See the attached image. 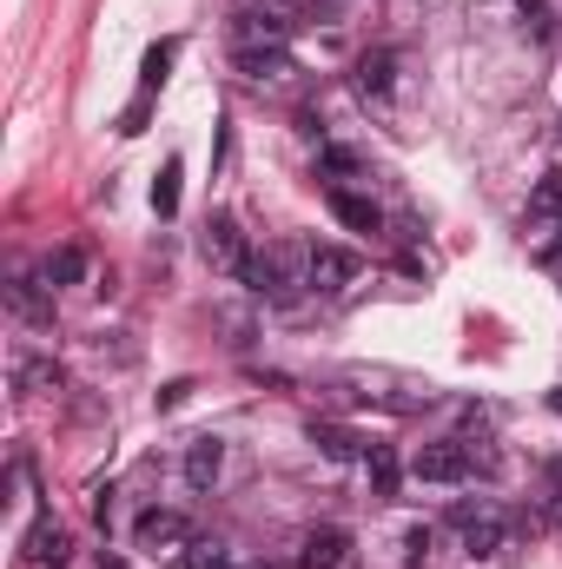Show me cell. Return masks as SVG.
<instances>
[{"mask_svg":"<svg viewBox=\"0 0 562 569\" xmlns=\"http://www.w3.org/2000/svg\"><path fill=\"white\" fill-rule=\"evenodd\" d=\"M411 477L418 483H470L476 477V457H470L463 437H436V443H423L418 457H411Z\"/></svg>","mask_w":562,"mask_h":569,"instance_id":"obj_3","label":"cell"},{"mask_svg":"<svg viewBox=\"0 0 562 569\" xmlns=\"http://www.w3.org/2000/svg\"><path fill=\"white\" fill-rule=\"evenodd\" d=\"M324 206H331V212H338V226H351V232H384L378 199H364L358 186H324Z\"/></svg>","mask_w":562,"mask_h":569,"instance_id":"obj_11","label":"cell"},{"mask_svg":"<svg viewBox=\"0 0 562 569\" xmlns=\"http://www.w3.org/2000/svg\"><path fill=\"white\" fill-rule=\"evenodd\" d=\"M53 284L47 279H33V272H13L7 279V311L20 318V325H33V331H53Z\"/></svg>","mask_w":562,"mask_h":569,"instance_id":"obj_6","label":"cell"},{"mask_svg":"<svg viewBox=\"0 0 562 569\" xmlns=\"http://www.w3.org/2000/svg\"><path fill=\"white\" fill-rule=\"evenodd\" d=\"M550 411H562V385H556V398H550Z\"/></svg>","mask_w":562,"mask_h":569,"instance_id":"obj_27","label":"cell"},{"mask_svg":"<svg viewBox=\"0 0 562 569\" xmlns=\"http://www.w3.org/2000/svg\"><path fill=\"white\" fill-rule=\"evenodd\" d=\"M450 530L463 537V557H470V563H496V557L510 550V537H516L510 517H503L496 503H483V497H476V503H456V510H450Z\"/></svg>","mask_w":562,"mask_h":569,"instance_id":"obj_2","label":"cell"},{"mask_svg":"<svg viewBox=\"0 0 562 569\" xmlns=\"http://www.w3.org/2000/svg\"><path fill=\"white\" fill-rule=\"evenodd\" d=\"M523 13H530V20H543V0H523Z\"/></svg>","mask_w":562,"mask_h":569,"instance_id":"obj_25","label":"cell"},{"mask_svg":"<svg viewBox=\"0 0 562 569\" xmlns=\"http://www.w3.org/2000/svg\"><path fill=\"white\" fill-rule=\"evenodd\" d=\"M344 563H351V530H338V523H324L298 543V569H344Z\"/></svg>","mask_w":562,"mask_h":569,"instance_id":"obj_12","label":"cell"},{"mask_svg":"<svg viewBox=\"0 0 562 569\" xmlns=\"http://www.w3.org/2000/svg\"><path fill=\"white\" fill-rule=\"evenodd\" d=\"M20 557L33 569H67L73 563V537H67L53 517H40V523H27V537H20Z\"/></svg>","mask_w":562,"mask_h":569,"instance_id":"obj_9","label":"cell"},{"mask_svg":"<svg viewBox=\"0 0 562 569\" xmlns=\"http://www.w3.org/2000/svg\"><path fill=\"white\" fill-rule=\"evenodd\" d=\"M530 219H536L543 232H562V179H543V186H536V199H530Z\"/></svg>","mask_w":562,"mask_h":569,"instance_id":"obj_20","label":"cell"},{"mask_svg":"<svg viewBox=\"0 0 562 569\" xmlns=\"http://www.w3.org/2000/svg\"><path fill=\"white\" fill-rule=\"evenodd\" d=\"M358 93H364L371 107H391V100H398V53H391V47H378V53L358 60Z\"/></svg>","mask_w":562,"mask_h":569,"instance_id":"obj_10","label":"cell"},{"mask_svg":"<svg viewBox=\"0 0 562 569\" xmlns=\"http://www.w3.org/2000/svg\"><path fill=\"white\" fill-rule=\"evenodd\" d=\"M291 40V13L279 7H239L232 13V47H284Z\"/></svg>","mask_w":562,"mask_h":569,"instance_id":"obj_8","label":"cell"},{"mask_svg":"<svg viewBox=\"0 0 562 569\" xmlns=\"http://www.w3.org/2000/svg\"><path fill=\"white\" fill-rule=\"evenodd\" d=\"M179 470H185V490H212V483L225 477V443H219V437H192Z\"/></svg>","mask_w":562,"mask_h":569,"instance_id":"obj_14","label":"cell"},{"mask_svg":"<svg viewBox=\"0 0 562 569\" xmlns=\"http://www.w3.org/2000/svg\"><path fill=\"white\" fill-rule=\"evenodd\" d=\"M60 385H67V371H60L53 358L13 351V391H20V398H47V391H60Z\"/></svg>","mask_w":562,"mask_h":569,"instance_id":"obj_13","label":"cell"},{"mask_svg":"<svg viewBox=\"0 0 562 569\" xmlns=\"http://www.w3.org/2000/svg\"><path fill=\"white\" fill-rule=\"evenodd\" d=\"M364 470H371V497H378V503L398 497V450H391V443H371V450H364Z\"/></svg>","mask_w":562,"mask_h":569,"instance_id":"obj_18","label":"cell"},{"mask_svg":"<svg viewBox=\"0 0 562 569\" xmlns=\"http://www.w3.org/2000/svg\"><path fill=\"white\" fill-rule=\"evenodd\" d=\"M40 279L53 284V291L80 284V279H87V252H80V246H53V252L40 259Z\"/></svg>","mask_w":562,"mask_h":569,"instance_id":"obj_17","label":"cell"},{"mask_svg":"<svg viewBox=\"0 0 562 569\" xmlns=\"http://www.w3.org/2000/svg\"><path fill=\"white\" fill-rule=\"evenodd\" d=\"M232 60H239L245 80H284L291 73V53L284 47H232Z\"/></svg>","mask_w":562,"mask_h":569,"instance_id":"obj_15","label":"cell"},{"mask_svg":"<svg viewBox=\"0 0 562 569\" xmlns=\"http://www.w3.org/2000/svg\"><path fill=\"white\" fill-rule=\"evenodd\" d=\"M311 443H318V450H324L331 463H351V457H364V450H371V443H364L358 430L331 425V418H318V425H311Z\"/></svg>","mask_w":562,"mask_h":569,"instance_id":"obj_16","label":"cell"},{"mask_svg":"<svg viewBox=\"0 0 562 569\" xmlns=\"http://www.w3.org/2000/svg\"><path fill=\"white\" fill-rule=\"evenodd\" d=\"M100 569H127V563H120V557H100Z\"/></svg>","mask_w":562,"mask_h":569,"instance_id":"obj_26","label":"cell"},{"mask_svg":"<svg viewBox=\"0 0 562 569\" xmlns=\"http://www.w3.org/2000/svg\"><path fill=\"white\" fill-rule=\"evenodd\" d=\"M172 53H179V47H172V40H159V47H145V67H140L145 93H152V87H159V80H165V67H172Z\"/></svg>","mask_w":562,"mask_h":569,"instance_id":"obj_23","label":"cell"},{"mask_svg":"<svg viewBox=\"0 0 562 569\" xmlns=\"http://www.w3.org/2000/svg\"><path fill=\"white\" fill-rule=\"evenodd\" d=\"M172 563L179 569H232V550H225V543H185Z\"/></svg>","mask_w":562,"mask_h":569,"instance_id":"obj_22","label":"cell"},{"mask_svg":"<svg viewBox=\"0 0 562 569\" xmlns=\"http://www.w3.org/2000/svg\"><path fill=\"white\" fill-rule=\"evenodd\" d=\"M152 212H159V219H172V212H179V159H165V166H159V179H152Z\"/></svg>","mask_w":562,"mask_h":569,"instance_id":"obj_21","label":"cell"},{"mask_svg":"<svg viewBox=\"0 0 562 569\" xmlns=\"http://www.w3.org/2000/svg\"><path fill=\"white\" fill-rule=\"evenodd\" d=\"M245 291L252 298H272V305H291L298 291H311L304 284V246H265V252H252V266H245Z\"/></svg>","mask_w":562,"mask_h":569,"instance_id":"obj_1","label":"cell"},{"mask_svg":"<svg viewBox=\"0 0 562 569\" xmlns=\"http://www.w3.org/2000/svg\"><path fill=\"white\" fill-rule=\"evenodd\" d=\"M318 172H324L331 186H351V179H364V159H358L351 146H318Z\"/></svg>","mask_w":562,"mask_h":569,"instance_id":"obj_19","label":"cell"},{"mask_svg":"<svg viewBox=\"0 0 562 569\" xmlns=\"http://www.w3.org/2000/svg\"><path fill=\"white\" fill-rule=\"evenodd\" d=\"M205 259H212V272H225V279H245L252 252H245V232H239V219L212 212V226H205Z\"/></svg>","mask_w":562,"mask_h":569,"instance_id":"obj_7","label":"cell"},{"mask_svg":"<svg viewBox=\"0 0 562 569\" xmlns=\"http://www.w3.org/2000/svg\"><path fill=\"white\" fill-rule=\"evenodd\" d=\"M133 543H140L145 557H179L185 543H199V530H192L185 510H145L140 523H133Z\"/></svg>","mask_w":562,"mask_h":569,"instance_id":"obj_4","label":"cell"},{"mask_svg":"<svg viewBox=\"0 0 562 569\" xmlns=\"http://www.w3.org/2000/svg\"><path fill=\"white\" fill-rule=\"evenodd\" d=\"M430 543H436V530H430V523H418V530L404 537V550H411V569H418L423 557H430Z\"/></svg>","mask_w":562,"mask_h":569,"instance_id":"obj_24","label":"cell"},{"mask_svg":"<svg viewBox=\"0 0 562 569\" xmlns=\"http://www.w3.org/2000/svg\"><path fill=\"white\" fill-rule=\"evenodd\" d=\"M358 272H364V259L351 246H304V284L311 291H344Z\"/></svg>","mask_w":562,"mask_h":569,"instance_id":"obj_5","label":"cell"}]
</instances>
